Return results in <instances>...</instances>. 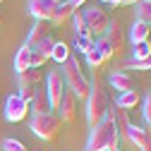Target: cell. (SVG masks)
I'll use <instances>...</instances> for the list:
<instances>
[{
  "mask_svg": "<svg viewBox=\"0 0 151 151\" xmlns=\"http://www.w3.org/2000/svg\"><path fill=\"white\" fill-rule=\"evenodd\" d=\"M142 115H144V122H146V127L151 129V91L144 96V101H142Z\"/></svg>",
  "mask_w": 151,
  "mask_h": 151,
  "instance_id": "83f0119b",
  "label": "cell"
},
{
  "mask_svg": "<svg viewBox=\"0 0 151 151\" xmlns=\"http://www.w3.org/2000/svg\"><path fill=\"white\" fill-rule=\"evenodd\" d=\"M84 12V22H86V31L91 36H101L108 31V24H110V17L106 10L101 7H89V10H82Z\"/></svg>",
  "mask_w": 151,
  "mask_h": 151,
  "instance_id": "5b68a950",
  "label": "cell"
},
{
  "mask_svg": "<svg viewBox=\"0 0 151 151\" xmlns=\"http://www.w3.org/2000/svg\"><path fill=\"white\" fill-rule=\"evenodd\" d=\"M108 118L113 120V125H115V129H118V134L125 139V137H127V129H129V125H132L129 110L120 108L118 103H110V106H108Z\"/></svg>",
  "mask_w": 151,
  "mask_h": 151,
  "instance_id": "8fae6325",
  "label": "cell"
},
{
  "mask_svg": "<svg viewBox=\"0 0 151 151\" xmlns=\"http://www.w3.org/2000/svg\"><path fill=\"white\" fill-rule=\"evenodd\" d=\"M93 43H96V48H99V53L103 55V60H106V65L113 60V55H115V50H113V46L103 39V36H101V39H96V41H93Z\"/></svg>",
  "mask_w": 151,
  "mask_h": 151,
  "instance_id": "d4e9b609",
  "label": "cell"
},
{
  "mask_svg": "<svg viewBox=\"0 0 151 151\" xmlns=\"http://www.w3.org/2000/svg\"><path fill=\"white\" fill-rule=\"evenodd\" d=\"M3 151H27V146H24V142L10 137V139H5V142H3Z\"/></svg>",
  "mask_w": 151,
  "mask_h": 151,
  "instance_id": "f1b7e54d",
  "label": "cell"
},
{
  "mask_svg": "<svg viewBox=\"0 0 151 151\" xmlns=\"http://www.w3.org/2000/svg\"><path fill=\"white\" fill-rule=\"evenodd\" d=\"M60 118L55 115V113H39V115H31V122H29V127H31V132L39 139H43V142H55L58 139V134H60Z\"/></svg>",
  "mask_w": 151,
  "mask_h": 151,
  "instance_id": "277c9868",
  "label": "cell"
},
{
  "mask_svg": "<svg viewBox=\"0 0 151 151\" xmlns=\"http://www.w3.org/2000/svg\"><path fill=\"white\" fill-rule=\"evenodd\" d=\"M113 151H122V149H120V146H118V149H113Z\"/></svg>",
  "mask_w": 151,
  "mask_h": 151,
  "instance_id": "d6a6232c",
  "label": "cell"
},
{
  "mask_svg": "<svg viewBox=\"0 0 151 151\" xmlns=\"http://www.w3.org/2000/svg\"><path fill=\"white\" fill-rule=\"evenodd\" d=\"M58 118H60V122H74L77 120V96L67 86L63 91V99H60V106H58Z\"/></svg>",
  "mask_w": 151,
  "mask_h": 151,
  "instance_id": "9c48e42d",
  "label": "cell"
},
{
  "mask_svg": "<svg viewBox=\"0 0 151 151\" xmlns=\"http://www.w3.org/2000/svg\"><path fill=\"white\" fill-rule=\"evenodd\" d=\"M58 5H60V0H29L27 10L36 22H50V17L58 10Z\"/></svg>",
  "mask_w": 151,
  "mask_h": 151,
  "instance_id": "ba28073f",
  "label": "cell"
},
{
  "mask_svg": "<svg viewBox=\"0 0 151 151\" xmlns=\"http://www.w3.org/2000/svg\"><path fill=\"white\" fill-rule=\"evenodd\" d=\"M125 139H129L139 151H151V129H149L146 125L142 127V125H134V122H132Z\"/></svg>",
  "mask_w": 151,
  "mask_h": 151,
  "instance_id": "30bf717a",
  "label": "cell"
},
{
  "mask_svg": "<svg viewBox=\"0 0 151 151\" xmlns=\"http://www.w3.org/2000/svg\"><path fill=\"white\" fill-rule=\"evenodd\" d=\"M137 19L151 27V0H139L137 3Z\"/></svg>",
  "mask_w": 151,
  "mask_h": 151,
  "instance_id": "cb8c5ba5",
  "label": "cell"
},
{
  "mask_svg": "<svg viewBox=\"0 0 151 151\" xmlns=\"http://www.w3.org/2000/svg\"><path fill=\"white\" fill-rule=\"evenodd\" d=\"M139 0H115V7H120V5H137Z\"/></svg>",
  "mask_w": 151,
  "mask_h": 151,
  "instance_id": "f546056e",
  "label": "cell"
},
{
  "mask_svg": "<svg viewBox=\"0 0 151 151\" xmlns=\"http://www.w3.org/2000/svg\"><path fill=\"white\" fill-rule=\"evenodd\" d=\"M84 103H86V122H89V127L99 125V122H101V120L108 115L110 99H108V93L103 91V86H99V84H91L89 99H86Z\"/></svg>",
  "mask_w": 151,
  "mask_h": 151,
  "instance_id": "3957f363",
  "label": "cell"
},
{
  "mask_svg": "<svg viewBox=\"0 0 151 151\" xmlns=\"http://www.w3.org/2000/svg\"><path fill=\"white\" fill-rule=\"evenodd\" d=\"M41 79H43V72L39 67H29L24 72H17V84H19V89H24V86L36 89V86L41 84Z\"/></svg>",
  "mask_w": 151,
  "mask_h": 151,
  "instance_id": "5bb4252c",
  "label": "cell"
},
{
  "mask_svg": "<svg viewBox=\"0 0 151 151\" xmlns=\"http://www.w3.org/2000/svg\"><path fill=\"white\" fill-rule=\"evenodd\" d=\"M72 19H74V34H77V36L89 34V31H86V22H84V12H82V10H74ZM89 36H91V34H89Z\"/></svg>",
  "mask_w": 151,
  "mask_h": 151,
  "instance_id": "484cf974",
  "label": "cell"
},
{
  "mask_svg": "<svg viewBox=\"0 0 151 151\" xmlns=\"http://www.w3.org/2000/svg\"><path fill=\"white\" fill-rule=\"evenodd\" d=\"M93 46V36H89V34H84V36H77V39H74V48H77L82 55L89 50Z\"/></svg>",
  "mask_w": 151,
  "mask_h": 151,
  "instance_id": "4316f807",
  "label": "cell"
},
{
  "mask_svg": "<svg viewBox=\"0 0 151 151\" xmlns=\"http://www.w3.org/2000/svg\"><path fill=\"white\" fill-rule=\"evenodd\" d=\"M84 60H86V65L91 67V70H96V67H103L106 65V60H103V55L99 53V48H96V43H93L86 53H84Z\"/></svg>",
  "mask_w": 151,
  "mask_h": 151,
  "instance_id": "7402d4cb",
  "label": "cell"
},
{
  "mask_svg": "<svg viewBox=\"0 0 151 151\" xmlns=\"http://www.w3.org/2000/svg\"><path fill=\"white\" fill-rule=\"evenodd\" d=\"M48 34H50V29H48V22H36V24L31 27V31H29L27 46H36L39 41H43V39H46Z\"/></svg>",
  "mask_w": 151,
  "mask_h": 151,
  "instance_id": "ffe728a7",
  "label": "cell"
},
{
  "mask_svg": "<svg viewBox=\"0 0 151 151\" xmlns=\"http://www.w3.org/2000/svg\"><path fill=\"white\" fill-rule=\"evenodd\" d=\"M70 3H72L74 7H77V10H82V7H84V3H86V0H70Z\"/></svg>",
  "mask_w": 151,
  "mask_h": 151,
  "instance_id": "4dcf8cb0",
  "label": "cell"
},
{
  "mask_svg": "<svg viewBox=\"0 0 151 151\" xmlns=\"http://www.w3.org/2000/svg\"><path fill=\"white\" fill-rule=\"evenodd\" d=\"M29 67H31V46L24 43L19 50H17V55H14V70L17 72H24Z\"/></svg>",
  "mask_w": 151,
  "mask_h": 151,
  "instance_id": "44dd1931",
  "label": "cell"
},
{
  "mask_svg": "<svg viewBox=\"0 0 151 151\" xmlns=\"http://www.w3.org/2000/svg\"><path fill=\"white\" fill-rule=\"evenodd\" d=\"M101 3H110V5H115V0H101Z\"/></svg>",
  "mask_w": 151,
  "mask_h": 151,
  "instance_id": "1f68e13d",
  "label": "cell"
},
{
  "mask_svg": "<svg viewBox=\"0 0 151 151\" xmlns=\"http://www.w3.org/2000/svg\"><path fill=\"white\" fill-rule=\"evenodd\" d=\"M120 108H125V110H132V108H137L139 103H142V96H139V91L134 89V91H122V93H118V101H115Z\"/></svg>",
  "mask_w": 151,
  "mask_h": 151,
  "instance_id": "ac0fdd59",
  "label": "cell"
},
{
  "mask_svg": "<svg viewBox=\"0 0 151 151\" xmlns=\"http://www.w3.org/2000/svg\"><path fill=\"white\" fill-rule=\"evenodd\" d=\"M5 120L7 122H22V120H27V115L31 113V108H29V103L19 96V93H10V96L5 99Z\"/></svg>",
  "mask_w": 151,
  "mask_h": 151,
  "instance_id": "8992f818",
  "label": "cell"
},
{
  "mask_svg": "<svg viewBox=\"0 0 151 151\" xmlns=\"http://www.w3.org/2000/svg\"><path fill=\"white\" fill-rule=\"evenodd\" d=\"M74 10H77V7H74L70 0H67V3H60V5H58V10H55V12H53V17H50V24L63 27V24L70 19V17L74 14Z\"/></svg>",
  "mask_w": 151,
  "mask_h": 151,
  "instance_id": "2e32d148",
  "label": "cell"
},
{
  "mask_svg": "<svg viewBox=\"0 0 151 151\" xmlns=\"http://www.w3.org/2000/svg\"><path fill=\"white\" fill-rule=\"evenodd\" d=\"M50 58H53L55 63H58V65H65V63L72 58V48H70V43H65V41H55Z\"/></svg>",
  "mask_w": 151,
  "mask_h": 151,
  "instance_id": "d6986e66",
  "label": "cell"
},
{
  "mask_svg": "<svg viewBox=\"0 0 151 151\" xmlns=\"http://www.w3.org/2000/svg\"><path fill=\"white\" fill-rule=\"evenodd\" d=\"M149 36H151V27L149 24H144V22H134L132 24V29H129V41H132V46L134 43H142V41H149Z\"/></svg>",
  "mask_w": 151,
  "mask_h": 151,
  "instance_id": "e0dca14e",
  "label": "cell"
},
{
  "mask_svg": "<svg viewBox=\"0 0 151 151\" xmlns=\"http://www.w3.org/2000/svg\"><path fill=\"white\" fill-rule=\"evenodd\" d=\"M108 82H110L113 89H118L120 93H122V91H134V89H137V79H134V74H132V72H125V70H115V72H110Z\"/></svg>",
  "mask_w": 151,
  "mask_h": 151,
  "instance_id": "7c38bea8",
  "label": "cell"
},
{
  "mask_svg": "<svg viewBox=\"0 0 151 151\" xmlns=\"http://www.w3.org/2000/svg\"><path fill=\"white\" fill-rule=\"evenodd\" d=\"M29 108H31L34 115H39V113H53V110H50V101H48L46 89H36V93H34Z\"/></svg>",
  "mask_w": 151,
  "mask_h": 151,
  "instance_id": "9a60e30c",
  "label": "cell"
},
{
  "mask_svg": "<svg viewBox=\"0 0 151 151\" xmlns=\"http://www.w3.org/2000/svg\"><path fill=\"white\" fill-rule=\"evenodd\" d=\"M63 79H65V86L77 96V101H86L89 99V91H91V82L84 77V70H82V63L74 58H72L63 65Z\"/></svg>",
  "mask_w": 151,
  "mask_h": 151,
  "instance_id": "7a4b0ae2",
  "label": "cell"
},
{
  "mask_svg": "<svg viewBox=\"0 0 151 151\" xmlns=\"http://www.w3.org/2000/svg\"><path fill=\"white\" fill-rule=\"evenodd\" d=\"M132 58H134V60H149L151 58V41L134 43V48H132Z\"/></svg>",
  "mask_w": 151,
  "mask_h": 151,
  "instance_id": "603a6c76",
  "label": "cell"
},
{
  "mask_svg": "<svg viewBox=\"0 0 151 151\" xmlns=\"http://www.w3.org/2000/svg\"><path fill=\"white\" fill-rule=\"evenodd\" d=\"M103 39L113 46V50H122V46H125V36H122V24L120 22H115V19H110V24H108V31L103 34Z\"/></svg>",
  "mask_w": 151,
  "mask_h": 151,
  "instance_id": "4fadbf2b",
  "label": "cell"
},
{
  "mask_svg": "<svg viewBox=\"0 0 151 151\" xmlns=\"http://www.w3.org/2000/svg\"><path fill=\"white\" fill-rule=\"evenodd\" d=\"M63 91H65L63 72L60 70H50L48 77H46V93H48V101H50V110H58L60 99H63Z\"/></svg>",
  "mask_w": 151,
  "mask_h": 151,
  "instance_id": "52a82bcc",
  "label": "cell"
},
{
  "mask_svg": "<svg viewBox=\"0 0 151 151\" xmlns=\"http://www.w3.org/2000/svg\"><path fill=\"white\" fill-rule=\"evenodd\" d=\"M120 144V134L113 120L106 115L99 125L91 127V134H89V142H86V151H113L118 149Z\"/></svg>",
  "mask_w": 151,
  "mask_h": 151,
  "instance_id": "6da1fadb",
  "label": "cell"
},
{
  "mask_svg": "<svg viewBox=\"0 0 151 151\" xmlns=\"http://www.w3.org/2000/svg\"><path fill=\"white\" fill-rule=\"evenodd\" d=\"M0 24H3V19H0Z\"/></svg>",
  "mask_w": 151,
  "mask_h": 151,
  "instance_id": "836d02e7",
  "label": "cell"
}]
</instances>
